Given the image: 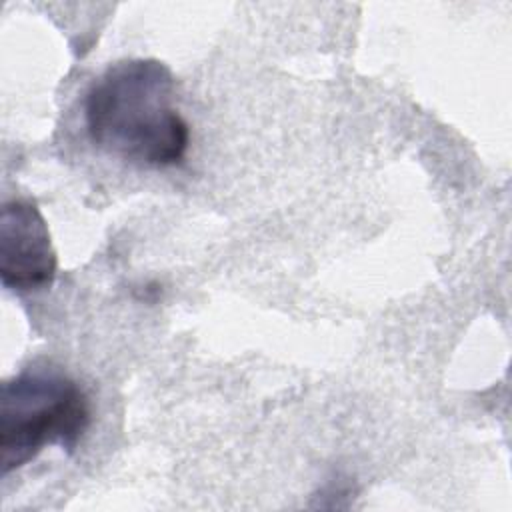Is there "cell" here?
<instances>
[{
  "instance_id": "6da1fadb",
  "label": "cell",
  "mask_w": 512,
  "mask_h": 512,
  "mask_svg": "<svg viewBox=\"0 0 512 512\" xmlns=\"http://www.w3.org/2000/svg\"><path fill=\"white\" fill-rule=\"evenodd\" d=\"M174 100L176 82L164 62H116L86 94L88 136L108 154L140 166L180 164L190 146V126Z\"/></svg>"
},
{
  "instance_id": "7a4b0ae2",
  "label": "cell",
  "mask_w": 512,
  "mask_h": 512,
  "mask_svg": "<svg viewBox=\"0 0 512 512\" xmlns=\"http://www.w3.org/2000/svg\"><path fill=\"white\" fill-rule=\"evenodd\" d=\"M90 400L56 368H28L2 384V476L34 460L46 446L72 452L90 426Z\"/></svg>"
},
{
  "instance_id": "3957f363",
  "label": "cell",
  "mask_w": 512,
  "mask_h": 512,
  "mask_svg": "<svg viewBox=\"0 0 512 512\" xmlns=\"http://www.w3.org/2000/svg\"><path fill=\"white\" fill-rule=\"evenodd\" d=\"M58 270L48 224L32 200L4 202L0 214V280L14 292L48 288Z\"/></svg>"
}]
</instances>
